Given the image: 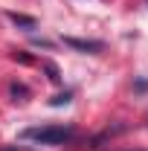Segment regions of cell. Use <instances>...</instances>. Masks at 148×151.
<instances>
[{"label": "cell", "mask_w": 148, "mask_h": 151, "mask_svg": "<svg viewBox=\"0 0 148 151\" xmlns=\"http://www.w3.org/2000/svg\"><path fill=\"white\" fill-rule=\"evenodd\" d=\"M20 137L44 142V145H64V142H70L75 137V131L73 128H64V125H47V128H26Z\"/></svg>", "instance_id": "1"}, {"label": "cell", "mask_w": 148, "mask_h": 151, "mask_svg": "<svg viewBox=\"0 0 148 151\" xmlns=\"http://www.w3.org/2000/svg\"><path fill=\"white\" fill-rule=\"evenodd\" d=\"M70 50H78V52H102L105 50V44L102 41H90V38H73V35H67V38H61Z\"/></svg>", "instance_id": "2"}, {"label": "cell", "mask_w": 148, "mask_h": 151, "mask_svg": "<svg viewBox=\"0 0 148 151\" xmlns=\"http://www.w3.org/2000/svg\"><path fill=\"white\" fill-rule=\"evenodd\" d=\"M9 20L15 23V26H23V29H35L38 20L32 15H20V12H9Z\"/></svg>", "instance_id": "3"}, {"label": "cell", "mask_w": 148, "mask_h": 151, "mask_svg": "<svg viewBox=\"0 0 148 151\" xmlns=\"http://www.w3.org/2000/svg\"><path fill=\"white\" fill-rule=\"evenodd\" d=\"M41 67H44V73H47V78H50V81H55V84L61 81V73H58V67L52 64V61H44Z\"/></svg>", "instance_id": "4"}, {"label": "cell", "mask_w": 148, "mask_h": 151, "mask_svg": "<svg viewBox=\"0 0 148 151\" xmlns=\"http://www.w3.org/2000/svg\"><path fill=\"white\" fill-rule=\"evenodd\" d=\"M12 96H15V102H26V96H29V90H26L23 84H12Z\"/></svg>", "instance_id": "5"}, {"label": "cell", "mask_w": 148, "mask_h": 151, "mask_svg": "<svg viewBox=\"0 0 148 151\" xmlns=\"http://www.w3.org/2000/svg\"><path fill=\"white\" fill-rule=\"evenodd\" d=\"M70 99H73V93H70V90H67V93H58L55 99H50V105H52V108H58V105H67V102H70Z\"/></svg>", "instance_id": "6"}, {"label": "cell", "mask_w": 148, "mask_h": 151, "mask_svg": "<svg viewBox=\"0 0 148 151\" xmlns=\"http://www.w3.org/2000/svg\"><path fill=\"white\" fill-rule=\"evenodd\" d=\"M12 58H15V61H20V64H35V58L29 55V52H15Z\"/></svg>", "instance_id": "7"}, {"label": "cell", "mask_w": 148, "mask_h": 151, "mask_svg": "<svg viewBox=\"0 0 148 151\" xmlns=\"http://www.w3.org/2000/svg\"><path fill=\"white\" fill-rule=\"evenodd\" d=\"M0 151H20V148H0Z\"/></svg>", "instance_id": "8"}]
</instances>
